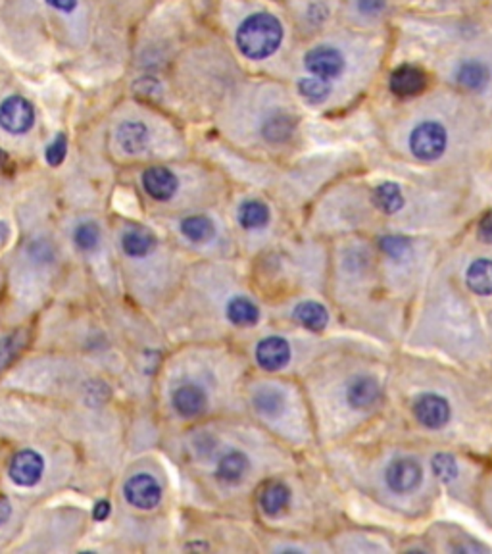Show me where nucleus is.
<instances>
[{
  "label": "nucleus",
  "instance_id": "2",
  "mask_svg": "<svg viewBox=\"0 0 492 554\" xmlns=\"http://www.w3.org/2000/svg\"><path fill=\"white\" fill-rule=\"evenodd\" d=\"M440 72L456 89L487 95L492 91V43L462 46L442 62Z\"/></svg>",
  "mask_w": 492,
  "mask_h": 554
},
{
  "label": "nucleus",
  "instance_id": "14",
  "mask_svg": "<svg viewBox=\"0 0 492 554\" xmlns=\"http://www.w3.org/2000/svg\"><path fill=\"white\" fill-rule=\"evenodd\" d=\"M425 83L424 69L412 64L398 66L389 79V87L396 97H414L425 89Z\"/></svg>",
  "mask_w": 492,
  "mask_h": 554
},
{
  "label": "nucleus",
  "instance_id": "34",
  "mask_svg": "<svg viewBox=\"0 0 492 554\" xmlns=\"http://www.w3.org/2000/svg\"><path fill=\"white\" fill-rule=\"evenodd\" d=\"M409 242L408 239L404 237H398V235H389V237H383L381 239V249L389 254V257L393 258H401L402 254L408 250Z\"/></svg>",
  "mask_w": 492,
  "mask_h": 554
},
{
  "label": "nucleus",
  "instance_id": "21",
  "mask_svg": "<svg viewBox=\"0 0 492 554\" xmlns=\"http://www.w3.org/2000/svg\"><path fill=\"white\" fill-rule=\"evenodd\" d=\"M249 471V458L241 450H231L218 464V478L226 483H239Z\"/></svg>",
  "mask_w": 492,
  "mask_h": 554
},
{
  "label": "nucleus",
  "instance_id": "7",
  "mask_svg": "<svg viewBox=\"0 0 492 554\" xmlns=\"http://www.w3.org/2000/svg\"><path fill=\"white\" fill-rule=\"evenodd\" d=\"M292 14L304 31H320L335 14V0H290Z\"/></svg>",
  "mask_w": 492,
  "mask_h": 554
},
{
  "label": "nucleus",
  "instance_id": "16",
  "mask_svg": "<svg viewBox=\"0 0 492 554\" xmlns=\"http://www.w3.org/2000/svg\"><path fill=\"white\" fill-rule=\"evenodd\" d=\"M206 392L198 385H181L173 391L171 395V404L175 412L183 418H196L206 410Z\"/></svg>",
  "mask_w": 492,
  "mask_h": 554
},
{
  "label": "nucleus",
  "instance_id": "37",
  "mask_svg": "<svg viewBox=\"0 0 492 554\" xmlns=\"http://www.w3.org/2000/svg\"><path fill=\"white\" fill-rule=\"evenodd\" d=\"M112 512V506L108 501H99L95 504V508H92V518L97 519V522H104V519H108Z\"/></svg>",
  "mask_w": 492,
  "mask_h": 554
},
{
  "label": "nucleus",
  "instance_id": "9",
  "mask_svg": "<svg viewBox=\"0 0 492 554\" xmlns=\"http://www.w3.org/2000/svg\"><path fill=\"white\" fill-rule=\"evenodd\" d=\"M123 495L131 506L140 508V510H152L162 501V487L150 473H137L125 481Z\"/></svg>",
  "mask_w": 492,
  "mask_h": 554
},
{
  "label": "nucleus",
  "instance_id": "39",
  "mask_svg": "<svg viewBox=\"0 0 492 554\" xmlns=\"http://www.w3.org/2000/svg\"><path fill=\"white\" fill-rule=\"evenodd\" d=\"M12 514V506H10V501L6 499L4 495H0V526L8 522V518Z\"/></svg>",
  "mask_w": 492,
  "mask_h": 554
},
{
  "label": "nucleus",
  "instance_id": "30",
  "mask_svg": "<svg viewBox=\"0 0 492 554\" xmlns=\"http://www.w3.org/2000/svg\"><path fill=\"white\" fill-rule=\"evenodd\" d=\"M28 331H16L8 335V337L0 339V372L16 360L18 354L23 351V346L28 344Z\"/></svg>",
  "mask_w": 492,
  "mask_h": 554
},
{
  "label": "nucleus",
  "instance_id": "12",
  "mask_svg": "<svg viewBox=\"0 0 492 554\" xmlns=\"http://www.w3.org/2000/svg\"><path fill=\"white\" fill-rule=\"evenodd\" d=\"M143 187L148 193L150 199L163 202V201L173 199L175 193H178L179 179L171 170L155 166V168H148L143 173Z\"/></svg>",
  "mask_w": 492,
  "mask_h": 554
},
{
  "label": "nucleus",
  "instance_id": "11",
  "mask_svg": "<svg viewBox=\"0 0 492 554\" xmlns=\"http://www.w3.org/2000/svg\"><path fill=\"white\" fill-rule=\"evenodd\" d=\"M414 416L424 427L440 430L450 420V404L444 397H439L435 392H427V395H421L414 402Z\"/></svg>",
  "mask_w": 492,
  "mask_h": 554
},
{
  "label": "nucleus",
  "instance_id": "41",
  "mask_svg": "<svg viewBox=\"0 0 492 554\" xmlns=\"http://www.w3.org/2000/svg\"><path fill=\"white\" fill-rule=\"evenodd\" d=\"M3 162H4V153H3V150H0V164H3Z\"/></svg>",
  "mask_w": 492,
  "mask_h": 554
},
{
  "label": "nucleus",
  "instance_id": "26",
  "mask_svg": "<svg viewBox=\"0 0 492 554\" xmlns=\"http://www.w3.org/2000/svg\"><path fill=\"white\" fill-rule=\"evenodd\" d=\"M373 201L375 206L385 214H396L398 210H402L404 206L402 191L396 183H381L373 193Z\"/></svg>",
  "mask_w": 492,
  "mask_h": 554
},
{
  "label": "nucleus",
  "instance_id": "13",
  "mask_svg": "<svg viewBox=\"0 0 492 554\" xmlns=\"http://www.w3.org/2000/svg\"><path fill=\"white\" fill-rule=\"evenodd\" d=\"M290 360V346L283 337H266L256 346V362L266 372H277Z\"/></svg>",
  "mask_w": 492,
  "mask_h": 554
},
{
  "label": "nucleus",
  "instance_id": "33",
  "mask_svg": "<svg viewBox=\"0 0 492 554\" xmlns=\"http://www.w3.org/2000/svg\"><path fill=\"white\" fill-rule=\"evenodd\" d=\"M66 153H67V141H66V135H58L54 141L46 146V153H44V158L46 162H49L51 166H60L64 158H66Z\"/></svg>",
  "mask_w": 492,
  "mask_h": 554
},
{
  "label": "nucleus",
  "instance_id": "38",
  "mask_svg": "<svg viewBox=\"0 0 492 554\" xmlns=\"http://www.w3.org/2000/svg\"><path fill=\"white\" fill-rule=\"evenodd\" d=\"M46 4L58 12H64V14H69V12L75 10L77 0H46Z\"/></svg>",
  "mask_w": 492,
  "mask_h": 554
},
{
  "label": "nucleus",
  "instance_id": "22",
  "mask_svg": "<svg viewBox=\"0 0 492 554\" xmlns=\"http://www.w3.org/2000/svg\"><path fill=\"white\" fill-rule=\"evenodd\" d=\"M237 218H239V224L244 229H262L269 224V208L262 201H256V199L244 201L239 206Z\"/></svg>",
  "mask_w": 492,
  "mask_h": 554
},
{
  "label": "nucleus",
  "instance_id": "10",
  "mask_svg": "<svg viewBox=\"0 0 492 554\" xmlns=\"http://www.w3.org/2000/svg\"><path fill=\"white\" fill-rule=\"evenodd\" d=\"M44 471V460L43 456L37 453V450H20V453L12 458L10 462V479L14 481L20 487H33L37 485L43 478Z\"/></svg>",
  "mask_w": 492,
  "mask_h": 554
},
{
  "label": "nucleus",
  "instance_id": "23",
  "mask_svg": "<svg viewBox=\"0 0 492 554\" xmlns=\"http://www.w3.org/2000/svg\"><path fill=\"white\" fill-rule=\"evenodd\" d=\"M297 89H298V95L308 104H313V107H320V104L329 102L333 97L331 87L327 85L325 81H321L318 77H312V75L300 77L298 83H297Z\"/></svg>",
  "mask_w": 492,
  "mask_h": 554
},
{
  "label": "nucleus",
  "instance_id": "40",
  "mask_svg": "<svg viewBox=\"0 0 492 554\" xmlns=\"http://www.w3.org/2000/svg\"><path fill=\"white\" fill-rule=\"evenodd\" d=\"M6 233H8V227L4 224H0V242L6 239Z\"/></svg>",
  "mask_w": 492,
  "mask_h": 554
},
{
  "label": "nucleus",
  "instance_id": "17",
  "mask_svg": "<svg viewBox=\"0 0 492 554\" xmlns=\"http://www.w3.org/2000/svg\"><path fill=\"white\" fill-rule=\"evenodd\" d=\"M379 392L381 389L377 379L371 376H360L354 381H350V385L346 389V400L353 408L366 410L377 402Z\"/></svg>",
  "mask_w": 492,
  "mask_h": 554
},
{
  "label": "nucleus",
  "instance_id": "32",
  "mask_svg": "<svg viewBox=\"0 0 492 554\" xmlns=\"http://www.w3.org/2000/svg\"><path fill=\"white\" fill-rule=\"evenodd\" d=\"M432 471H435V476L444 483H450L458 478V464H456L454 456L440 453L432 458Z\"/></svg>",
  "mask_w": 492,
  "mask_h": 554
},
{
  "label": "nucleus",
  "instance_id": "29",
  "mask_svg": "<svg viewBox=\"0 0 492 554\" xmlns=\"http://www.w3.org/2000/svg\"><path fill=\"white\" fill-rule=\"evenodd\" d=\"M254 407L258 412H262L266 416H277L285 408V397L281 391L274 387H266V389L256 391Z\"/></svg>",
  "mask_w": 492,
  "mask_h": 554
},
{
  "label": "nucleus",
  "instance_id": "28",
  "mask_svg": "<svg viewBox=\"0 0 492 554\" xmlns=\"http://www.w3.org/2000/svg\"><path fill=\"white\" fill-rule=\"evenodd\" d=\"M181 231L193 242H206L216 235V226L208 216H189L181 222Z\"/></svg>",
  "mask_w": 492,
  "mask_h": 554
},
{
  "label": "nucleus",
  "instance_id": "1",
  "mask_svg": "<svg viewBox=\"0 0 492 554\" xmlns=\"http://www.w3.org/2000/svg\"><path fill=\"white\" fill-rule=\"evenodd\" d=\"M377 49V44L358 35H337L310 46L302 62L308 75L325 81L335 92L345 81L373 74L379 66Z\"/></svg>",
  "mask_w": 492,
  "mask_h": 554
},
{
  "label": "nucleus",
  "instance_id": "6",
  "mask_svg": "<svg viewBox=\"0 0 492 554\" xmlns=\"http://www.w3.org/2000/svg\"><path fill=\"white\" fill-rule=\"evenodd\" d=\"M35 123L33 104L20 95H12L0 102V127L12 135L28 133Z\"/></svg>",
  "mask_w": 492,
  "mask_h": 554
},
{
  "label": "nucleus",
  "instance_id": "18",
  "mask_svg": "<svg viewBox=\"0 0 492 554\" xmlns=\"http://www.w3.org/2000/svg\"><path fill=\"white\" fill-rule=\"evenodd\" d=\"M386 10H389V0H348L350 20L364 28L379 23Z\"/></svg>",
  "mask_w": 492,
  "mask_h": 554
},
{
  "label": "nucleus",
  "instance_id": "27",
  "mask_svg": "<svg viewBox=\"0 0 492 554\" xmlns=\"http://www.w3.org/2000/svg\"><path fill=\"white\" fill-rule=\"evenodd\" d=\"M289 501H290V491L287 485L281 481L269 483L260 496V504L264 508V512L269 516L279 514L289 504Z\"/></svg>",
  "mask_w": 492,
  "mask_h": 554
},
{
  "label": "nucleus",
  "instance_id": "36",
  "mask_svg": "<svg viewBox=\"0 0 492 554\" xmlns=\"http://www.w3.org/2000/svg\"><path fill=\"white\" fill-rule=\"evenodd\" d=\"M479 237L492 245V212L483 216L481 222H479Z\"/></svg>",
  "mask_w": 492,
  "mask_h": 554
},
{
  "label": "nucleus",
  "instance_id": "35",
  "mask_svg": "<svg viewBox=\"0 0 492 554\" xmlns=\"http://www.w3.org/2000/svg\"><path fill=\"white\" fill-rule=\"evenodd\" d=\"M135 92H137L139 97L155 99L162 92V85L158 83V79H155V77H143V79H139L137 83H135Z\"/></svg>",
  "mask_w": 492,
  "mask_h": 554
},
{
  "label": "nucleus",
  "instance_id": "4",
  "mask_svg": "<svg viewBox=\"0 0 492 554\" xmlns=\"http://www.w3.org/2000/svg\"><path fill=\"white\" fill-rule=\"evenodd\" d=\"M450 133L440 120L429 118L417 122L408 135L409 154L424 162H435L448 150Z\"/></svg>",
  "mask_w": 492,
  "mask_h": 554
},
{
  "label": "nucleus",
  "instance_id": "8",
  "mask_svg": "<svg viewBox=\"0 0 492 554\" xmlns=\"http://www.w3.org/2000/svg\"><path fill=\"white\" fill-rule=\"evenodd\" d=\"M421 479H424V470H421L419 462L414 458H396L386 466L385 471L386 485L398 495L416 491Z\"/></svg>",
  "mask_w": 492,
  "mask_h": 554
},
{
  "label": "nucleus",
  "instance_id": "5",
  "mask_svg": "<svg viewBox=\"0 0 492 554\" xmlns=\"http://www.w3.org/2000/svg\"><path fill=\"white\" fill-rule=\"evenodd\" d=\"M298 118L285 104H275L260 120V137L269 145H285L297 133Z\"/></svg>",
  "mask_w": 492,
  "mask_h": 554
},
{
  "label": "nucleus",
  "instance_id": "3",
  "mask_svg": "<svg viewBox=\"0 0 492 554\" xmlns=\"http://www.w3.org/2000/svg\"><path fill=\"white\" fill-rule=\"evenodd\" d=\"M283 23L269 12H252L239 23L235 31L239 52L252 62H262L274 56L283 43Z\"/></svg>",
  "mask_w": 492,
  "mask_h": 554
},
{
  "label": "nucleus",
  "instance_id": "25",
  "mask_svg": "<svg viewBox=\"0 0 492 554\" xmlns=\"http://www.w3.org/2000/svg\"><path fill=\"white\" fill-rule=\"evenodd\" d=\"M227 318L231 323H235V326L249 328L254 326L258 318H260V310H258L252 300L244 297H235L227 305Z\"/></svg>",
  "mask_w": 492,
  "mask_h": 554
},
{
  "label": "nucleus",
  "instance_id": "24",
  "mask_svg": "<svg viewBox=\"0 0 492 554\" xmlns=\"http://www.w3.org/2000/svg\"><path fill=\"white\" fill-rule=\"evenodd\" d=\"M295 318L310 331H321L325 329L327 321H329V314H327L325 306L313 303V300H306V303L298 305L295 308Z\"/></svg>",
  "mask_w": 492,
  "mask_h": 554
},
{
  "label": "nucleus",
  "instance_id": "19",
  "mask_svg": "<svg viewBox=\"0 0 492 554\" xmlns=\"http://www.w3.org/2000/svg\"><path fill=\"white\" fill-rule=\"evenodd\" d=\"M122 247L125 254L133 258H143L147 254H150L156 247V237L150 233L145 227H135L129 229L122 237Z\"/></svg>",
  "mask_w": 492,
  "mask_h": 554
},
{
  "label": "nucleus",
  "instance_id": "31",
  "mask_svg": "<svg viewBox=\"0 0 492 554\" xmlns=\"http://www.w3.org/2000/svg\"><path fill=\"white\" fill-rule=\"evenodd\" d=\"M74 241L81 250H95L100 242V229L95 222H81L74 231Z\"/></svg>",
  "mask_w": 492,
  "mask_h": 554
},
{
  "label": "nucleus",
  "instance_id": "20",
  "mask_svg": "<svg viewBox=\"0 0 492 554\" xmlns=\"http://www.w3.org/2000/svg\"><path fill=\"white\" fill-rule=\"evenodd\" d=\"M465 283L475 295H492V260H475L467 268Z\"/></svg>",
  "mask_w": 492,
  "mask_h": 554
},
{
  "label": "nucleus",
  "instance_id": "15",
  "mask_svg": "<svg viewBox=\"0 0 492 554\" xmlns=\"http://www.w3.org/2000/svg\"><path fill=\"white\" fill-rule=\"evenodd\" d=\"M115 141H118V146L125 154L135 156L147 150L150 143V131L147 123L129 120L118 127V131H115Z\"/></svg>",
  "mask_w": 492,
  "mask_h": 554
}]
</instances>
